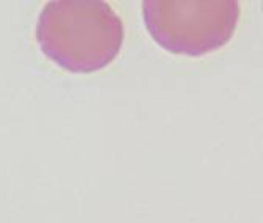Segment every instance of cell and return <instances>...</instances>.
Listing matches in <instances>:
<instances>
[{"label": "cell", "mask_w": 263, "mask_h": 223, "mask_svg": "<svg viewBox=\"0 0 263 223\" xmlns=\"http://www.w3.org/2000/svg\"><path fill=\"white\" fill-rule=\"evenodd\" d=\"M142 10L152 38L165 51L187 57L226 46L240 19L235 0H145Z\"/></svg>", "instance_id": "2"}, {"label": "cell", "mask_w": 263, "mask_h": 223, "mask_svg": "<svg viewBox=\"0 0 263 223\" xmlns=\"http://www.w3.org/2000/svg\"><path fill=\"white\" fill-rule=\"evenodd\" d=\"M36 41L43 54L69 72H93L110 65L125 39L123 22L101 0H55L41 11Z\"/></svg>", "instance_id": "1"}]
</instances>
